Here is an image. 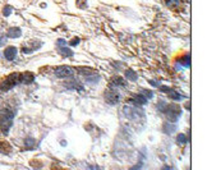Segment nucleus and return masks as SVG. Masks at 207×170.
Listing matches in <instances>:
<instances>
[{
  "mask_svg": "<svg viewBox=\"0 0 207 170\" xmlns=\"http://www.w3.org/2000/svg\"><path fill=\"white\" fill-rule=\"evenodd\" d=\"M18 82H19V73H12L9 74L7 78L3 80V82L0 83V90L3 92H7L9 90H12Z\"/></svg>",
  "mask_w": 207,
  "mask_h": 170,
  "instance_id": "1",
  "label": "nucleus"
},
{
  "mask_svg": "<svg viewBox=\"0 0 207 170\" xmlns=\"http://www.w3.org/2000/svg\"><path fill=\"white\" fill-rule=\"evenodd\" d=\"M162 111L165 112V115H166L169 119H170L172 122H177V120L180 118V115H182V109H180V106L177 105V104L167 105Z\"/></svg>",
  "mask_w": 207,
  "mask_h": 170,
  "instance_id": "2",
  "label": "nucleus"
},
{
  "mask_svg": "<svg viewBox=\"0 0 207 170\" xmlns=\"http://www.w3.org/2000/svg\"><path fill=\"white\" fill-rule=\"evenodd\" d=\"M55 74H56V77H59V78L69 77V75L73 74V68L69 65H60L55 69Z\"/></svg>",
  "mask_w": 207,
  "mask_h": 170,
  "instance_id": "3",
  "label": "nucleus"
},
{
  "mask_svg": "<svg viewBox=\"0 0 207 170\" xmlns=\"http://www.w3.org/2000/svg\"><path fill=\"white\" fill-rule=\"evenodd\" d=\"M119 99H120V95L118 92L112 91V90H107L105 92V100L107 101V104L110 105H115L119 102Z\"/></svg>",
  "mask_w": 207,
  "mask_h": 170,
  "instance_id": "4",
  "label": "nucleus"
},
{
  "mask_svg": "<svg viewBox=\"0 0 207 170\" xmlns=\"http://www.w3.org/2000/svg\"><path fill=\"white\" fill-rule=\"evenodd\" d=\"M147 99H144L141 93H137V95H133L130 99H128V102L134 104V105H146L147 104Z\"/></svg>",
  "mask_w": 207,
  "mask_h": 170,
  "instance_id": "5",
  "label": "nucleus"
},
{
  "mask_svg": "<svg viewBox=\"0 0 207 170\" xmlns=\"http://www.w3.org/2000/svg\"><path fill=\"white\" fill-rule=\"evenodd\" d=\"M35 81V74L31 72H25L19 74V82L22 83H32Z\"/></svg>",
  "mask_w": 207,
  "mask_h": 170,
  "instance_id": "6",
  "label": "nucleus"
},
{
  "mask_svg": "<svg viewBox=\"0 0 207 170\" xmlns=\"http://www.w3.org/2000/svg\"><path fill=\"white\" fill-rule=\"evenodd\" d=\"M109 85H110V87H124L127 85V82L122 77H119V75H115V77L111 78Z\"/></svg>",
  "mask_w": 207,
  "mask_h": 170,
  "instance_id": "7",
  "label": "nucleus"
},
{
  "mask_svg": "<svg viewBox=\"0 0 207 170\" xmlns=\"http://www.w3.org/2000/svg\"><path fill=\"white\" fill-rule=\"evenodd\" d=\"M4 56L7 58V60H14V58L17 56V47H14V46L7 47L4 51Z\"/></svg>",
  "mask_w": 207,
  "mask_h": 170,
  "instance_id": "8",
  "label": "nucleus"
},
{
  "mask_svg": "<svg viewBox=\"0 0 207 170\" xmlns=\"http://www.w3.org/2000/svg\"><path fill=\"white\" fill-rule=\"evenodd\" d=\"M64 86H65L68 90H76V91H78V92H83V91H84V87H83L81 83L76 82V81H70V82L65 83Z\"/></svg>",
  "mask_w": 207,
  "mask_h": 170,
  "instance_id": "9",
  "label": "nucleus"
},
{
  "mask_svg": "<svg viewBox=\"0 0 207 170\" xmlns=\"http://www.w3.org/2000/svg\"><path fill=\"white\" fill-rule=\"evenodd\" d=\"M175 130H177V125L175 124H173V123H164V125H162V132H164V133L172 134V133H174Z\"/></svg>",
  "mask_w": 207,
  "mask_h": 170,
  "instance_id": "10",
  "label": "nucleus"
},
{
  "mask_svg": "<svg viewBox=\"0 0 207 170\" xmlns=\"http://www.w3.org/2000/svg\"><path fill=\"white\" fill-rule=\"evenodd\" d=\"M22 35V31L19 27H12L8 30V37L10 39H17V37H21Z\"/></svg>",
  "mask_w": 207,
  "mask_h": 170,
  "instance_id": "11",
  "label": "nucleus"
},
{
  "mask_svg": "<svg viewBox=\"0 0 207 170\" xmlns=\"http://www.w3.org/2000/svg\"><path fill=\"white\" fill-rule=\"evenodd\" d=\"M81 74H84V75H88V77H92V75H96V70L95 69H92V68H87V67H79L77 69Z\"/></svg>",
  "mask_w": 207,
  "mask_h": 170,
  "instance_id": "12",
  "label": "nucleus"
},
{
  "mask_svg": "<svg viewBox=\"0 0 207 170\" xmlns=\"http://www.w3.org/2000/svg\"><path fill=\"white\" fill-rule=\"evenodd\" d=\"M165 5L167 8H172L174 10H178L180 7V0H165Z\"/></svg>",
  "mask_w": 207,
  "mask_h": 170,
  "instance_id": "13",
  "label": "nucleus"
},
{
  "mask_svg": "<svg viewBox=\"0 0 207 170\" xmlns=\"http://www.w3.org/2000/svg\"><path fill=\"white\" fill-rule=\"evenodd\" d=\"M125 77H127L129 81H132V82H136V81L138 80V74H137L134 70L128 69V70L125 72Z\"/></svg>",
  "mask_w": 207,
  "mask_h": 170,
  "instance_id": "14",
  "label": "nucleus"
},
{
  "mask_svg": "<svg viewBox=\"0 0 207 170\" xmlns=\"http://www.w3.org/2000/svg\"><path fill=\"white\" fill-rule=\"evenodd\" d=\"M167 93H169V96H170V99H172V100H175V101H180V100L184 99L183 95H180V93H178V92H175V91H172V90L169 91Z\"/></svg>",
  "mask_w": 207,
  "mask_h": 170,
  "instance_id": "15",
  "label": "nucleus"
},
{
  "mask_svg": "<svg viewBox=\"0 0 207 170\" xmlns=\"http://www.w3.org/2000/svg\"><path fill=\"white\" fill-rule=\"evenodd\" d=\"M179 63H180L182 65H184V67H189V65H191V56H189V55L182 56L180 60H179Z\"/></svg>",
  "mask_w": 207,
  "mask_h": 170,
  "instance_id": "16",
  "label": "nucleus"
},
{
  "mask_svg": "<svg viewBox=\"0 0 207 170\" xmlns=\"http://www.w3.org/2000/svg\"><path fill=\"white\" fill-rule=\"evenodd\" d=\"M59 51H60V54L64 55V56H73V51H72L70 49L65 47V46H59Z\"/></svg>",
  "mask_w": 207,
  "mask_h": 170,
  "instance_id": "17",
  "label": "nucleus"
},
{
  "mask_svg": "<svg viewBox=\"0 0 207 170\" xmlns=\"http://www.w3.org/2000/svg\"><path fill=\"white\" fill-rule=\"evenodd\" d=\"M139 93H141V95H142L144 99H147V100H150V99L154 97V93H152L151 91H147V90H141Z\"/></svg>",
  "mask_w": 207,
  "mask_h": 170,
  "instance_id": "18",
  "label": "nucleus"
},
{
  "mask_svg": "<svg viewBox=\"0 0 207 170\" xmlns=\"http://www.w3.org/2000/svg\"><path fill=\"white\" fill-rule=\"evenodd\" d=\"M12 148H10V146L7 143V142H2L0 143V151H2L3 154H7V152H9Z\"/></svg>",
  "mask_w": 207,
  "mask_h": 170,
  "instance_id": "19",
  "label": "nucleus"
},
{
  "mask_svg": "<svg viewBox=\"0 0 207 170\" xmlns=\"http://www.w3.org/2000/svg\"><path fill=\"white\" fill-rule=\"evenodd\" d=\"M177 141H178L179 143H182V145H185V143L188 142V138H187V136H185V134L180 133V134H178V137H177Z\"/></svg>",
  "mask_w": 207,
  "mask_h": 170,
  "instance_id": "20",
  "label": "nucleus"
},
{
  "mask_svg": "<svg viewBox=\"0 0 207 170\" xmlns=\"http://www.w3.org/2000/svg\"><path fill=\"white\" fill-rule=\"evenodd\" d=\"M77 7L79 9H86L88 5H87V2L86 0H77Z\"/></svg>",
  "mask_w": 207,
  "mask_h": 170,
  "instance_id": "21",
  "label": "nucleus"
},
{
  "mask_svg": "<svg viewBox=\"0 0 207 170\" xmlns=\"http://www.w3.org/2000/svg\"><path fill=\"white\" fill-rule=\"evenodd\" d=\"M26 146H27L28 148L35 147V140H33V138H28V140H26Z\"/></svg>",
  "mask_w": 207,
  "mask_h": 170,
  "instance_id": "22",
  "label": "nucleus"
},
{
  "mask_svg": "<svg viewBox=\"0 0 207 170\" xmlns=\"http://www.w3.org/2000/svg\"><path fill=\"white\" fill-rule=\"evenodd\" d=\"M10 13H12V7H9V5H7V7H4V10H3V14H4L5 17H8V15H10Z\"/></svg>",
  "mask_w": 207,
  "mask_h": 170,
  "instance_id": "23",
  "label": "nucleus"
},
{
  "mask_svg": "<svg viewBox=\"0 0 207 170\" xmlns=\"http://www.w3.org/2000/svg\"><path fill=\"white\" fill-rule=\"evenodd\" d=\"M79 41H81V40L78 39V37H74V39L69 42V45H72V46H76V45H78V44H79Z\"/></svg>",
  "mask_w": 207,
  "mask_h": 170,
  "instance_id": "24",
  "label": "nucleus"
},
{
  "mask_svg": "<svg viewBox=\"0 0 207 170\" xmlns=\"http://www.w3.org/2000/svg\"><path fill=\"white\" fill-rule=\"evenodd\" d=\"M5 42H7V37L4 35H0V46L5 45Z\"/></svg>",
  "mask_w": 207,
  "mask_h": 170,
  "instance_id": "25",
  "label": "nucleus"
},
{
  "mask_svg": "<svg viewBox=\"0 0 207 170\" xmlns=\"http://www.w3.org/2000/svg\"><path fill=\"white\" fill-rule=\"evenodd\" d=\"M159 88L162 92H169V91H170V87H167V86H159Z\"/></svg>",
  "mask_w": 207,
  "mask_h": 170,
  "instance_id": "26",
  "label": "nucleus"
},
{
  "mask_svg": "<svg viewBox=\"0 0 207 170\" xmlns=\"http://www.w3.org/2000/svg\"><path fill=\"white\" fill-rule=\"evenodd\" d=\"M56 44H58V46H65V45H67V41L63 40V39H59Z\"/></svg>",
  "mask_w": 207,
  "mask_h": 170,
  "instance_id": "27",
  "label": "nucleus"
},
{
  "mask_svg": "<svg viewBox=\"0 0 207 170\" xmlns=\"http://www.w3.org/2000/svg\"><path fill=\"white\" fill-rule=\"evenodd\" d=\"M141 167H142V162H139V164H137V165H134L133 167H130L129 170H141Z\"/></svg>",
  "mask_w": 207,
  "mask_h": 170,
  "instance_id": "28",
  "label": "nucleus"
},
{
  "mask_svg": "<svg viewBox=\"0 0 207 170\" xmlns=\"http://www.w3.org/2000/svg\"><path fill=\"white\" fill-rule=\"evenodd\" d=\"M150 83H151L152 86H155V87H159V86H160L159 83H156V81H150Z\"/></svg>",
  "mask_w": 207,
  "mask_h": 170,
  "instance_id": "29",
  "label": "nucleus"
}]
</instances>
